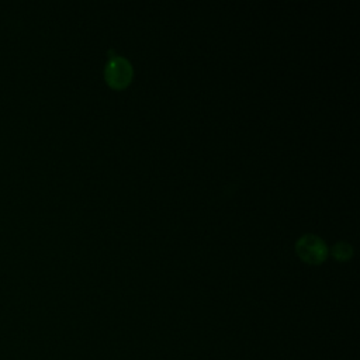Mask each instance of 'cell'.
<instances>
[{"label": "cell", "instance_id": "obj_1", "mask_svg": "<svg viewBox=\"0 0 360 360\" xmlns=\"http://www.w3.org/2000/svg\"><path fill=\"white\" fill-rule=\"evenodd\" d=\"M134 76L132 65L124 56H111L104 68V79L112 89H124Z\"/></svg>", "mask_w": 360, "mask_h": 360}, {"label": "cell", "instance_id": "obj_3", "mask_svg": "<svg viewBox=\"0 0 360 360\" xmlns=\"http://www.w3.org/2000/svg\"><path fill=\"white\" fill-rule=\"evenodd\" d=\"M332 256L340 262L349 260L353 256V248L347 242H338L332 246Z\"/></svg>", "mask_w": 360, "mask_h": 360}, {"label": "cell", "instance_id": "obj_2", "mask_svg": "<svg viewBox=\"0 0 360 360\" xmlns=\"http://www.w3.org/2000/svg\"><path fill=\"white\" fill-rule=\"evenodd\" d=\"M295 252L304 262L318 264L326 259L328 246L319 236L307 233L295 242Z\"/></svg>", "mask_w": 360, "mask_h": 360}]
</instances>
